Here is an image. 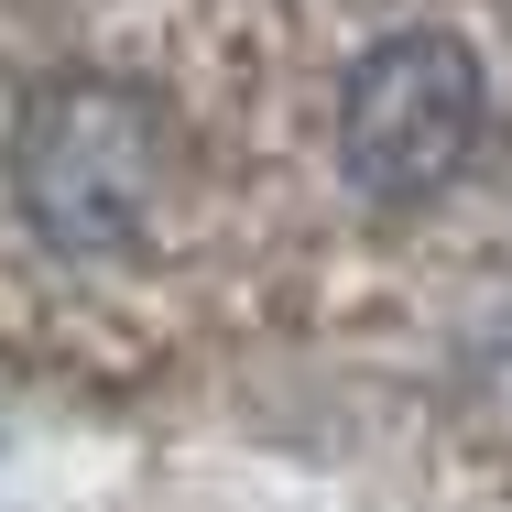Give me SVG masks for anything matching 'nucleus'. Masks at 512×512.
I'll return each mask as SVG.
<instances>
[{"label": "nucleus", "instance_id": "obj_1", "mask_svg": "<svg viewBox=\"0 0 512 512\" xmlns=\"http://www.w3.org/2000/svg\"><path fill=\"white\" fill-rule=\"evenodd\" d=\"M164 164H175V120L153 109V88L109 77V66H55L33 77L11 109L0 175L11 207L44 251H131L164 207Z\"/></svg>", "mask_w": 512, "mask_h": 512}, {"label": "nucleus", "instance_id": "obj_2", "mask_svg": "<svg viewBox=\"0 0 512 512\" xmlns=\"http://www.w3.org/2000/svg\"><path fill=\"white\" fill-rule=\"evenodd\" d=\"M491 142V77L458 33L404 22L382 44L349 55L338 77V164L371 207H425L469 175V153Z\"/></svg>", "mask_w": 512, "mask_h": 512}]
</instances>
